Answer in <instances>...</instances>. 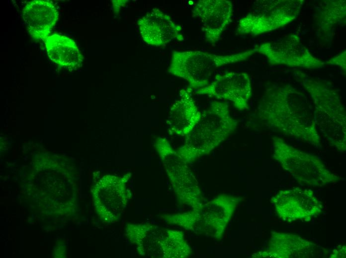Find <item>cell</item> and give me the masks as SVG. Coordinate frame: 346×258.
Returning a JSON list of instances; mask_svg holds the SVG:
<instances>
[{"label": "cell", "instance_id": "5bb4252c", "mask_svg": "<svg viewBox=\"0 0 346 258\" xmlns=\"http://www.w3.org/2000/svg\"><path fill=\"white\" fill-rule=\"evenodd\" d=\"M22 16L32 38L43 41L50 35L58 19L59 12L52 1L34 0L28 2L24 7Z\"/></svg>", "mask_w": 346, "mask_h": 258}, {"label": "cell", "instance_id": "44dd1931", "mask_svg": "<svg viewBox=\"0 0 346 258\" xmlns=\"http://www.w3.org/2000/svg\"><path fill=\"white\" fill-rule=\"evenodd\" d=\"M331 258H345L346 257V246H343L335 250L332 255Z\"/></svg>", "mask_w": 346, "mask_h": 258}, {"label": "cell", "instance_id": "52a82bcc", "mask_svg": "<svg viewBox=\"0 0 346 258\" xmlns=\"http://www.w3.org/2000/svg\"><path fill=\"white\" fill-rule=\"evenodd\" d=\"M271 201L279 217L289 222L310 221L322 211V203L311 190L296 187L281 190Z\"/></svg>", "mask_w": 346, "mask_h": 258}, {"label": "cell", "instance_id": "ffe728a7", "mask_svg": "<svg viewBox=\"0 0 346 258\" xmlns=\"http://www.w3.org/2000/svg\"><path fill=\"white\" fill-rule=\"evenodd\" d=\"M327 64H336L341 66L343 69H346V51L337 57L331 59L327 62Z\"/></svg>", "mask_w": 346, "mask_h": 258}, {"label": "cell", "instance_id": "9a60e30c", "mask_svg": "<svg viewBox=\"0 0 346 258\" xmlns=\"http://www.w3.org/2000/svg\"><path fill=\"white\" fill-rule=\"evenodd\" d=\"M318 252L316 244L290 233L272 232L269 246L259 257L305 258L315 256Z\"/></svg>", "mask_w": 346, "mask_h": 258}, {"label": "cell", "instance_id": "3957f363", "mask_svg": "<svg viewBox=\"0 0 346 258\" xmlns=\"http://www.w3.org/2000/svg\"><path fill=\"white\" fill-rule=\"evenodd\" d=\"M255 51L220 55L200 51L175 52L173 53L169 72L188 81L192 88L206 86L215 70L223 65L247 60Z\"/></svg>", "mask_w": 346, "mask_h": 258}, {"label": "cell", "instance_id": "30bf717a", "mask_svg": "<svg viewBox=\"0 0 346 258\" xmlns=\"http://www.w3.org/2000/svg\"><path fill=\"white\" fill-rule=\"evenodd\" d=\"M161 157L179 199L185 204L194 206V208L200 206V190L185 162L173 150Z\"/></svg>", "mask_w": 346, "mask_h": 258}, {"label": "cell", "instance_id": "ba28073f", "mask_svg": "<svg viewBox=\"0 0 346 258\" xmlns=\"http://www.w3.org/2000/svg\"><path fill=\"white\" fill-rule=\"evenodd\" d=\"M199 94L231 101L239 110L248 108L252 94L251 81L246 72H227L216 75L206 86L198 89Z\"/></svg>", "mask_w": 346, "mask_h": 258}, {"label": "cell", "instance_id": "7c38bea8", "mask_svg": "<svg viewBox=\"0 0 346 258\" xmlns=\"http://www.w3.org/2000/svg\"><path fill=\"white\" fill-rule=\"evenodd\" d=\"M138 24L143 40L150 45L160 46L174 40H183L181 27L158 8L149 12Z\"/></svg>", "mask_w": 346, "mask_h": 258}, {"label": "cell", "instance_id": "6da1fadb", "mask_svg": "<svg viewBox=\"0 0 346 258\" xmlns=\"http://www.w3.org/2000/svg\"><path fill=\"white\" fill-rule=\"evenodd\" d=\"M312 109L306 97L289 85L267 89L259 107L260 118L283 134L320 144Z\"/></svg>", "mask_w": 346, "mask_h": 258}, {"label": "cell", "instance_id": "d6986e66", "mask_svg": "<svg viewBox=\"0 0 346 258\" xmlns=\"http://www.w3.org/2000/svg\"><path fill=\"white\" fill-rule=\"evenodd\" d=\"M166 220L171 223H175L184 227L185 229H193L198 219L197 211L171 215L166 216Z\"/></svg>", "mask_w": 346, "mask_h": 258}, {"label": "cell", "instance_id": "4fadbf2b", "mask_svg": "<svg viewBox=\"0 0 346 258\" xmlns=\"http://www.w3.org/2000/svg\"><path fill=\"white\" fill-rule=\"evenodd\" d=\"M304 86L314 100L319 113L329 116L330 122L341 130H345L346 114L340 97L324 82L306 78Z\"/></svg>", "mask_w": 346, "mask_h": 258}, {"label": "cell", "instance_id": "5b68a950", "mask_svg": "<svg viewBox=\"0 0 346 258\" xmlns=\"http://www.w3.org/2000/svg\"><path fill=\"white\" fill-rule=\"evenodd\" d=\"M303 1L256 0L252 11L240 20L237 32L256 36L283 26L295 19Z\"/></svg>", "mask_w": 346, "mask_h": 258}, {"label": "cell", "instance_id": "8992f818", "mask_svg": "<svg viewBox=\"0 0 346 258\" xmlns=\"http://www.w3.org/2000/svg\"><path fill=\"white\" fill-rule=\"evenodd\" d=\"M254 50L264 55L271 64H282L309 69L323 67L324 63L313 56L299 37L290 34L271 42L254 46Z\"/></svg>", "mask_w": 346, "mask_h": 258}, {"label": "cell", "instance_id": "277c9868", "mask_svg": "<svg viewBox=\"0 0 346 258\" xmlns=\"http://www.w3.org/2000/svg\"><path fill=\"white\" fill-rule=\"evenodd\" d=\"M273 158L302 185L321 187L340 180L316 156L296 149L277 137L273 138Z\"/></svg>", "mask_w": 346, "mask_h": 258}, {"label": "cell", "instance_id": "2e32d148", "mask_svg": "<svg viewBox=\"0 0 346 258\" xmlns=\"http://www.w3.org/2000/svg\"><path fill=\"white\" fill-rule=\"evenodd\" d=\"M198 110L187 91H180V98L172 105L167 124L169 130L178 135H187L200 119Z\"/></svg>", "mask_w": 346, "mask_h": 258}, {"label": "cell", "instance_id": "9c48e42d", "mask_svg": "<svg viewBox=\"0 0 346 258\" xmlns=\"http://www.w3.org/2000/svg\"><path fill=\"white\" fill-rule=\"evenodd\" d=\"M232 13V3L227 0H200L192 10V16L200 22L205 41L211 44L220 39Z\"/></svg>", "mask_w": 346, "mask_h": 258}, {"label": "cell", "instance_id": "e0dca14e", "mask_svg": "<svg viewBox=\"0 0 346 258\" xmlns=\"http://www.w3.org/2000/svg\"><path fill=\"white\" fill-rule=\"evenodd\" d=\"M49 58L55 63L64 67L80 66L83 61L75 42L70 38L54 34L43 40Z\"/></svg>", "mask_w": 346, "mask_h": 258}, {"label": "cell", "instance_id": "8fae6325", "mask_svg": "<svg viewBox=\"0 0 346 258\" xmlns=\"http://www.w3.org/2000/svg\"><path fill=\"white\" fill-rule=\"evenodd\" d=\"M240 201L239 197L222 195L194 208L198 215L195 226L208 236L220 239Z\"/></svg>", "mask_w": 346, "mask_h": 258}, {"label": "cell", "instance_id": "7a4b0ae2", "mask_svg": "<svg viewBox=\"0 0 346 258\" xmlns=\"http://www.w3.org/2000/svg\"><path fill=\"white\" fill-rule=\"evenodd\" d=\"M237 122L230 116L228 105L213 101L201 112L200 119L187 135L186 145L178 155L185 161L208 153L234 130Z\"/></svg>", "mask_w": 346, "mask_h": 258}, {"label": "cell", "instance_id": "ac0fdd59", "mask_svg": "<svg viewBox=\"0 0 346 258\" xmlns=\"http://www.w3.org/2000/svg\"><path fill=\"white\" fill-rule=\"evenodd\" d=\"M169 237L161 244L164 256L167 258H185L191 253V249L184 242L181 232L169 230Z\"/></svg>", "mask_w": 346, "mask_h": 258}]
</instances>
